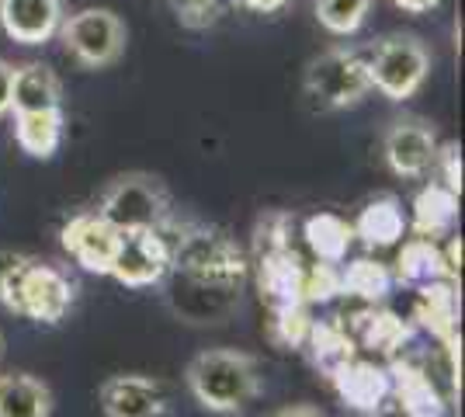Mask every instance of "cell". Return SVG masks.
<instances>
[{"instance_id":"6da1fadb","label":"cell","mask_w":465,"mask_h":417,"mask_svg":"<svg viewBox=\"0 0 465 417\" xmlns=\"http://www.w3.org/2000/svg\"><path fill=\"white\" fill-rule=\"evenodd\" d=\"M77 299V285L53 261L0 251V303L15 317L56 327L66 320Z\"/></svg>"},{"instance_id":"7a4b0ae2","label":"cell","mask_w":465,"mask_h":417,"mask_svg":"<svg viewBox=\"0 0 465 417\" xmlns=\"http://www.w3.org/2000/svg\"><path fill=\"white\" fill-rule=\"evenodd\" d=\"M184 382L194 403L209 414H240L261 397V362L240 348H205L188 362Z\"/></svg>"},{"instance_id":"3957f363","label":"cell","mask_w":465,"mask_h":417,"mask_svg":"<svg viewBox=\"0 0 465 417\" xmlns=\"http://www.w3.org/2000/svg\"><path fill=\"white\" fill-rule=\"evenodd\" d=\"M94 213L101 219H108L122 233L160 230L171 216V192L156 174L129 171V174H118L108 181Z\"/></svg>"},{"instance_id":"277c9868","label":"cell","mask_w":465,"mask_h":417,"mask_svg":"<svg viewBox=\"0 0 465 417\" xmlns=\"http://www.w3.org/2000/svg\"><path fill=\"white\" fill-rule=\"evenodd\" d=\"M430 63H434V56L420 35L392 32V35L375 42V49L369 53L371 91H379L382 98L396 101V104L417 98L430 77Z\"/></svg>"},{"instance_id":"5b68a950","label":"cell","mask_w":465,"mask_h":417,"mask_svg":"<svg viewBox=\"0 0 465 417\" xmlns=\"http://www.w3.org/2000/svg\"><path fill=\"white\" fill-rule=\"evenodd\" d=\"M302 87L312 104L323 112L354 108L371 94L369 56H361L358 49H348V45H333L306 66Z\"/></svg>"},{"instance_id":"8992f818","label":"cell","mask_w":465,"mask_h":417,"mask_svg":"<svg viewBox=\"0 0 465 417\" xmlns=\"http://www.w3.org/2000/svg\"><path fill=\"white\" fill-rule=\"evenodd\" d=\"M56 39L84 70H108L125 56L129 28L112 7H80L63 18Z\"/></svg>"},{"instance_id":"52a82bcc","label":"cell","mask_w":465,"mask_h":417,"mask_svg":"<svg viewBox=\"0 0 465 417\" xmlns=\"http://www.w3.org/2000/svg\"><path fill=\"white\" fill-rule=\"evenodd\" d=\"M438 150H441V139L434 133V125L417 115L392 119L382 133V160L396 178H427L438 167Z\"/></svg>"},{"instance_id":"ba28073f","label":"cell","mask_w":465,"mask_h":417,"mask_svg":"<svg viewBox=\"0 0 465 417\" xmlns=\"http://www.w3.org/2000/svg\"><path fill=\"white\" fill-rule=\"evenodd\" d=\"M174 268H184L194 282L202 285H215V289H232L243 278V254L232 247V240H226L223 233H209L198 230L192 237H184L177 243Z\"/></svg>"},{"instance_id":"9c48e42d","label":"cell","mask_w":465,"mask_h":417,"mask_svg":"<svg viewBox=\"0 0 465 417\" xmlns=\"http://www.w3.org/2000/svg\"><path fill=\"white\" fill-rule=\"evenodd\" d=\"M59 243H63V251L77 261L84 272L112 275L118 243H122V230H115L108 219H101L91 209V213H77V216H70L63 223Z\"/></svg>"},{"instance_id":"30bf717a","label":"cell","mask_w":465,"mask_h":417,"mask_svg":"<svg viewBox=\"0 0 465 417\" xmlns=\"http://www.w3.org/2000/svg\"><path fill=\"white\" fill-rule=\"evenodd\" d=\"M174 268L171 243L160 237V230H136V233H122L112 278L129 285V289H146L160 285L167 272Z\"/></svg>"},{"instance_id":"8fae6325","label":"cell","mask_w":465,"mask_h":417,"mask_svg":"<svg viewBox=\"0 0 465 417\" xmlns=\"http://www.w3.org/2000/svg\"><path fill=\"white\" fill-rule=\"evenodd\" d=\"M97 403L104 417H163L167 390L146 372H115L97 386Z\"/></svg>"},{"instance_id":"7c38bea8","label":"cell","mask_w":465,"mask_h":417,"mask_svg":"<svg viewBox=\"0 0 465 417\" xmlns=\"http://www.w3.org/2000/svg\"><path fill=\"white\" fill-rule=\"evenodd\" d=\"M66 18L63 0H0V28L18 45H45Z\"/></svg>"},{"instance_id":"4fadbf2b","label":"cell","mask_w":465,"mask_h":417,"mask_svg":"<svg viewBox=\"0 0 465 417\" xmlns=\"http://www.w3.org/2000/svg\"><path fill=\"white\" fill-rule=\"evenodd\" d=\"M330 379L337 382L341 397L348 400V407L358 414H379L386 407L389 393H392V376L382 365H371V362H354L351 358Z\"/></svg>"},{"instance_id":"5bb4252c","label":"cell","mask_w":465,"mask_h":417,"mask_svg":"<svg viewBox=\"0 0 465 417\" xmlns=\"http://www.w3.org/2000/svg\"><path fill=\"white\" fill-rule=\"evenodd\" d=\"M63 108V80L45 63H21L15 66L11 87V115L18 112H53Z\"/></svg>"},{"instance_id":"9a60e30c","label":"cell","mask_w":465,"mask_h":417,"mask_svg":"<svg viewBox=\"0 0 465 417\" xmlns=\"http://www.w3.org/2000/svg\"><path fill=\"white\" fill-rule=\"evenodd\" d=\"M53 386L32 372L0 376V417H53Z\"/></svg>"},{"instance_id":"2e32d148","label":"cell","mask_w":465,"mask_h":417,"mask_svg":"<svg viewBox=\"0 0 465 417\" xmlns=\"http://www.w3.org/2000/svg\"><path fill=\"white\" fill-rule=\"evenodd\" d=\"M63 136H66L63 108H53V112H18L15 115V143L21 146V154H28V157H56V150L63 146Z\"/></svg>"},{"instance_id":"e0dca14e","label":"cell","mask_w":465,"mask_h":417,"mask_svg":"<svg viewBox=\"0 0 465 417\" xmlns=\"http://www.w3.org/2000/svg\"><path fill=\"white\" fill-rule=\"evenodd\" d=\"M351 233L361 237L365 247H392L396 240L407 233V216H403L400 199H392V195L371 199L369 205L358 213Z\"/></svg>"},{"instance_id":"ac0fdd59","label":"cell","mask_w":465,"mask_h":417,"mask_svg":"<svg viewBox=\"0 0 465 417\" xmlns=\"http://www.w3.org/2000/svg\"><path fill=\"white\" fill-rule=\"evenodd\" d=\"M455 216H459V195L441 181H430L413 202V233L427 240L445 237Z\"/></svg>"},{"instance_id":"d6986e66","label":"cell","mask_w":465,"mask_h":417,"mask_svg":"<svg viewBox=\"0 0 465 417\" xmlns=\"http://www.w3.org/2000/svg\"><path fill=\"white\" fill-rule=\"evenodd\" d=\"M396 275L410 282V285H424L430 289L438 278L451 275V268H448L445 254L438 251V243L427 237H413L403 247V254H400V268H396Z\"/></svg>"},{"instance_id":"ffe728a7","label":"cell","mask_w":465,"mask_h":417,"mask_svg":"<svg viewBox=\"0 0 465 417\" xmlns=\"http://www.w3.org/2000/svg\"><path fill=\"white\" fill-rule=\"evenodd\" d=\"M371 4L375 0H312V15L323 32L348 39L354 32H361V25L371 15Z\"/></svg>"},{"instance_id":"44dd1931","label":"cell","mask_w":465,"mask_h":417,"mask_svg":"<svg viewBox=\"0 0 465 417\" xmlns=\"http://www.w3.org/2000/svg\"><path fill=\"white\" fill-rule=\"evenodd\" d=\"M351 237H354L351 233V223H344V219L333 216V213H320V216H312L306 223V240H310V247L316 251V258L327 261V264H337V261L344 258Z\"/></svg>"},{"instance_id":"7402d4cb","label":"cell","mask_w":465,"mask_h":417,"mask_svg":"<svg viewBox=\"0 0 465 417\" xmlns=\"http://www.w3.org/2000/svg\"><path fill=\"white\" fill-rule=\"evenodd\" d=\"M389 285H392V275L379 261H354L341 275V289H348L361 299H382L389 293Z\"/></svg>"},{"instance_id":"603a6c76","label":"cell","mask_w":465,"mask_h":417,"mask_svg":"<svg viewBox=\"0 0 465 417\" xmlns=\"http://www.w3.org/2000/svg\"><path fill=\"white\" fill-rule=\"evenodd\" d=\"M312 355H316V362L327 369L330 376L344 365V362H351L354 358V344H351V338L341 331V327H330V323H320V327H312Z\"/></svg>"},{"instance_id":"cb8c5ba5","label":"cell","mask_w":465,"mask_h":417,"mask_svg":"<svg viewBox=\"0 0 465 417\" xmlns=\"http://www.w3.org/2000/svg\"><path fill=\"white\" fill-rule=\"evenodd\" d=\"M396 390H400V400H403V411L407 417H438L441 414V403L434 397L430 382H427L420 372H410V376H396Z\"/></svg>"},{"instance_id":"d4e9b609","label":"cell","mask_w":465,"mask_h":417,"mask_svg":"<svg viewBox=\"0 0 465 417\" xmlns=\"http://www.w3.org/2000/svg\"><path fill=\"white\" fill-rule=\"evenodd\" d=\"M403 338H407V327L392 317V313H371V317L365 320V338L361 341L369 344L371 352L389 355V352L400 348V341Z\"/></svg>"},{"instance_id":"484cf974","label":"cell","mask_w":465,"mask_h":417,"mask_svg":"<svg viewBox=\"0 0 465 417\" xmlns=\"http://www.w3.org/2000/svg\"><path fill=\"white\" fill-rule=\"evenodd\" d=\"M438 164H441V171H445L441 184L459 195V192H462V160H459V146H455V143L441 146V150H438Z\"/></svg>"},{"instance_id":"4316f807","label":"cell","mask_w":465,"mask_h":417,"mask_svg":"<svg viewBox=\"0 0 465 417\" xmlns=\"http://www.w3.org/2000/svg\"><path fill=\"white\" fill-rule=\"evenodd\" d=\"M11 87H15V63L0 60V119L11 115Z\"/></svg>"},{"instance_id":"83f0119b","label":"cell","mask_w":465,"mask_h":417,"mask_svg":"<svg viewBox=\"0 0 465 417\" xmlns=\"http://www.w3.org/2000/svg\"><path fill=\"white\" fill-rule=\"evenodd\" d=\"M445 0H392V7L396 11H403V15H430V11H438Z\"/></svg>"},{"instance_id":"f1b7e54d","label":"cell","mask_w":465,"mask_h":417,"mask_svg":"<svg viewBox=\"0 0 465 417\" xmlns=\"http://www.w3.org/2000/svg\"><path fill=\"white\" fill-rule=\"evenodd\" d=\"M272 417H327L320 407H312V403H285V407H278Z\"/></svg>"},{"instance_id":"f546056e","label":"cell","mask_w":465,"mask_h":417,"mask_svg":"<svg viewBox=\"0 0 465 417\" xmlns=\"http://www.w3.org/2000/svg\"><path fill=\"white\" fill-rule=\"evenodd\" d=\"M247 7H253V11H278L285 0H243Z\"/></svg>"},{"instance_id":"4dcf8cb0","label":"cell","mask_w":465,"mask_h":417,"mask_svg":"<svg viewBox=\"0 0 465 417\" xmlns=\"http://www.w3.org/2000/svg\"><path fill=\"white\" fill-rule=\"evenodd\" d=\"M0 355H4V334H0Z\"/></svg>"}]
</instances>
